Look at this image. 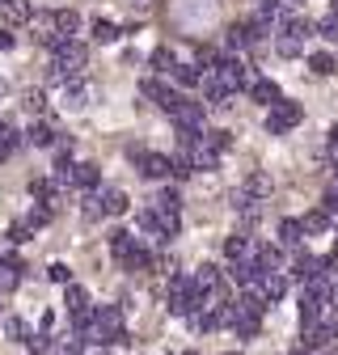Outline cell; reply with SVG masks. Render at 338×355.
<instances>
[{
    "label": "cell",
    "instance_id": "6da1fadb",
    "mask_svg": "<svg viewBox=\"0 0 338 355\" xmlns=\"http://www.w3.org/2000/svg\"><path fill=\"white\" fill-rule=\"evenodd\" d=\"M199 304H203V296L195 292L190 275H174V279H169V313H174V318H190Z\"/></svg>",
    "mask_w": 338,
    "mask_h": 355
},
{
    "label": "cell",
    "instance_id": "7a4b0ae2",
    "mask_svg": "<svg viewBox=\"0 0 338 355\" xmlns=\"http://www.w3.org/2000/svg\"><path fill=\"white\" fill-rule=\"evenodd\" d=\"M305 119V110H301V102H287V98H279L271 110H267V131L271 136H287V131Z\"/></svg>",
    "mask_w": 338,
    "mask_h": 355
},
{
    "label": "cell",
    "instance_id": "3957f363",
    "mask_svg": "<svg viewBox=\"0 0 338 355\" xmlns=\"http://www.w3.org/2000/svg\"><path fill=\"white\" fill-rule=\"evenodd\" d=\"M140 94H144V98H152V102H157L161 110H174V106L182 102V94H178V89H169V85H161L157 76H148V80L140 85Z\"/></svg>",
    "mask_w": 338,
    "mask_h": 355
},
{
    "label": "cell",
    "instance_id": "277c9868",
    "mask_svg": "<svg viewBox=\"0 0 338 355\" xmlns=\"http://www.w3.org/2000/svg\"><path fill=\"white\" fill-rule=\"evenodd\" d=\"M169 114H174L178 131H199V127H203V102H186V98H182Z\"/></svg>",
    "mask_w": 338,
    "mask_h": 355
},
{
    "label": "cell",
    "instance_id": "5b68a950",
    "mask_svg": "<svg viewBox=\"0 0 338 355\" xmlns=\"http://www.w3.org/2000/svg\"><path fill=\"white\" fill-rule=\"evenodd\" d=\"M224 254H229V262H258V245H254V237H245V233H233L224 241Z\"/></svg>",
    "mask_w": 338,
    "mask_h": 355
},
{
    "label": "cell",
    "instance_id": "8992f818",
    "mask_svg": "<svg viewBox=\"0 0 338 355\" xmlns=\"http://www.w3.org/2000/svg\"><path fill=\"white\" fill-rule=\"evenodd\" d=\"M186 157H190V169H216V165H220V153L211 148L203 136H199V140L186 148Z\"/></svg>",
    "mask_w": 338,
    "mask_h": 355
},
{
    "label": "cell",
    "instance_id": "52a82bcc",
    "mask_svg": "<svg viewBox=\"0 0 338 355\" xmlns=\"http://www.w3.org/2000/svg\"><path fill=\"white\" fill-rule=\"evenodd\" d=\"M102 182V169L94 165V161H72V187H80V191H94Z\"/></svg>",
    "mask_w": 338,
    "mask_h": 355
},
{
    "label": "cell",
    "instance_id": "ba28073f",
    "mask_svg": "<svg viewBox=\"0 0 338 355\" xmlns=\"http://www.w3.org/2000/svg\"><path fill=\"white\" fill-rule=\"evenodd\" d=\"M98 207H102V216H123L127 207H132V199H127V191H118V187H106L98 195Z\"/></svg>",
    "mask_w": 338,
    "mask_h": 355
},
{
    "label": "cell",
    "instance_id": "9c48e42d",
    "mask_svg": "<svg viewBox=\"0 0 338 355\" xmlns=\"http://www.w3.org/2000/svg\"><path fill=\"white\" fill-rule=\"evenodd\" d=\"M136 245H140V237H136V233H127V229H114V233H110V254L118 258V266L136 254Z\"/></svg>",
    "mask_w": 338,
    "mask_h": 355
},
{
    "label": "cell",
    "instance_id": "30bf717a",
    "mask_svg": "<svg viewBox=\"0 0 338 355\" xmlns=\"http://www.w3.org/2000/svg\"><path fill=\"white\" fill-rule=\"evenodd\" d=\"M283 292H287V279H283L279 271H263V279H258V296H263L267 304H275V300H283Z\"/></svg>",
    "mask_w": 338,
    "mask_h": 355
},
{
    "label": "cell",
    "instance_id": "8fae6325",
    "mask_svg": "<svg viewBox=\"0 0 338 355\" xmlns=\"http://www.w3.org/2000/svg\"><path fill=\"white\" fill-rule=\"evenodd\" d=\"M334 338V322H309L305 326V351H321Z\"/></svg>",
    "mask_w": 338,
    "mask_h": 355
},
{
    "label": "cell",
    "instance_id": "7c38bea8",
    "mask_svg": "<svg viewBox=\"0 0 338 355\" xmlns=\"http://www.w3.org/2000/svg\"><path fill=\"white\" fill-rule=\"evenodd\" d=\"M190 284H195V292L203 296V292H211V288H220V284H224V275H220V266H211V262H203L199 271L190 275Z\"/></svg>",
    "mask_w": 338,
    "mask_h": 355
},
{
    "label": "cell",
    "instance_id": "4fadbf2b",
    "mask_svg": "<svg viewBox=\"0 0 338 355\" xmlns=\"http://www.w3.org/2000/svg\"><path fill=\"white\" fill-rule=\"evenodd\" d=\"M292 275L301 279V284L317 279V275H321V258H313V254H296V258H292Z\"/></svg>",
    "mask_w": 338,
    "mask_h": 355
},
{
    "label": "cell",
    "instance_id": "5bb4252c",
    "mask_svg": "<svg viewBox=\"0 0 338 355\" xmlns=\"http://www.w3.org/2000/svg\"><path fill=\"white\" fill-rule=\"evenodd\" d=\"M249 98H254V102H263V106L271 110V106H275L283 94H279V85H275V80H263V76H258V80L249 85Z\"/></svg>",
    "mask_w": 338,
    "mask_h": 355
},
{
    "label": "cell",
    "instance_id": "9a60e30c",
    "mask_svg": "<svg viewBox=\"0 0 338 355\" xmlns=\"http://www.w3.org/2000/svg\"><path fill=\"white\" fill-rule=\"evenodd\" d=\"M21 271H26V266L17 258H0V292H13L21 284Z\"/></svg>",
    "mask_w": 338,
    "mask_h": 355
},
{
    "label": "cell",
    "instance_id": "2e32d148",
    "mask_svg": "<svg viewBox=\"0 0 338 355\" xmlns=\"http://www.w3.org/2000/svg\"><path fill=\"white\" fill-rule=\"evenodd\" d=\"M296 304H301V322H305V326H309V322H321V304H326V300H317L313 292H305V288H301Z\"/></svg>",
    "mask_w": 338,
    "mask_h": 355
},
{
    "label": "cell",
    "instance_id": "e0dca14e",
    "mask_svg": "<svg viewBox=\"0 0 338 355\" xmlns=\"http://www.w3.org/2000/svg\"><path fill=\"white\" fill-rule=\"evenodd\" d=\"M330 225H334V220L321 211V207H313V211H305V220H301V233H330Z\"/></svg>",
    "mask_w": 338,
    "mask_h": 355
},
{
    "label": "cell",
    "instance_id": "ac0fdd59",
    "mask_svg": "<svg viewBox=\"0 0 338 355\" xmlns=\"http://www.w3.org/2000/svg\"><path fill=\"white\" fill-rule=\"evenodd\" d=\"M51 26H55V34H60V38H72V34L80 30V17H76L72 9H60V13L51 17Z\"/></svg>",
    "mask_w": 338,
    "mask_h": 355
},
{
    "label": "cell",
    "instance_id": "d6986e66",
    "mask_svg": "<svg viewBox=\"0 0 338 355\" xmlns=\"http://www.w3.org/2000/svg\"><path fill=\"white\" fill-rule=\"evenodd\" d=\"M301 241H305V233H301V220H279V245L296 250Z\"/></svg>",
    "mask_w": 338,
    "mask_h": 355
},
{
    "label": "cell",
    "instance_id": "ffe728a7",
    "mask_svg": "<svg viewBox=\"0 0 338 355\" xmlns=\"http://www.w3.org/2000/svg\"><path fill=\"white\" fill-rule=\"evenodd\" d=\"M258 266H263V271H279L283 275V250L279 245H258Z\"/></svg>",
    "mask_w": 338,
    "mask_h": 355
},
{
    "label": "cell",
    "instance_id": "44dd1931",
    "mask_svg": "<svg viewBox=\"0 0 338 355\" xmlns=\"http://www.w3.org/2000/svg\"><path fill=\"white\" fill-rule=\"evenodd\" d=\"M241 191H245L249 199H263V195H271V178H267V173H249Z\"/></svg>",
    "mask_w": 338,
    "mask_h": 355
},
{
    "label": "cell",
    "instance_id": "7402d4cb",
    "mask_svg": "<svg viewBox=\"0 0 338 355\" xmlns=\"http://www.w3.org/2000/svg\"><path fill=\"white\" fill-rule=\"evenodd\" d=\"M21 225L34 233V229H42V225H51V207L47 203H34L30 211H26V220H21Z\"/></svg>",
    "mask_w": 338,
    "mask_h": 355
},
{
    "label": "cell",
    "instance_id": "603a6c76",
    "mask_svg": "<svg viewBox=\"0 0 338 355\" xmlns=\"http://www.w3.org/2000/svg\"><path fill=\"white\" fill-rule=\"evenodd\" d=\"M34 13H30V5H26V0H9V5H5V21L9 26H26Z\"/></svg>",
    "mask_w": 338,
    "mask_h": 355
},
{
    "label": "cell",
    "instance_id": "cb8c5ba5",
    "mask_svg": "<svg viewBox=\"0 0 338 355\" xmlns=\"http://www.w3.org/2000/svg\"><path fill=\"white\" fill-rule=\"evenodd\" d=\"M26 136H30V144H38V148H51V140H55V127H51V123H34V127L26 131Z\"/></svg>",
    "mask_w": 338,
    "mask_h": 355
},
{
    "label": "cell",
    "instance_id": "d4e9b609",
    "mask_svg": "<svg viewBox=\"0 0 338 355\" xmlns=\"http://www.w3.org/2000/svg\"><path fill=\"white\" fill-rule=\"evenodd\" d=\"M275 51H279L283 60H296V55L305 51V42H301V38H292V34H279V38H275Z\"/></svg>",
    "mask_w": 338,
    "mask_h": 355
},
{
    "label": "cell",
    "instance_id": "484cf974",
    "mask_svg": "<svg viewBox=\"0 0 338 355\" xmlns=\"http://www.w3.org/2000/svg\"><path fill=\"white\" fill-rule=\"evenodd\" d=\"M224 42L233 51H241V47H249V30H245V21H233L229 30H224Z\"/></svg>",
    "mask_w": 338,
    "mask_h": 355
},
{
    "label": "cell",
    "instance_id": "4316f807",
    "mask_svg": "<svg viewBox=\"0 0 338 355\" xmlns=\"http://www.w3.org/2000/svg\"><path fill=\"white\" fill-rule=\"evenodd\" d=\"M64 304H68V313H80V309H89V296H84V288L68 284V292H64Z\"/></svg>",
    "mask_w": 338,
    "mask_h": 355
},
{
    "label": "cell",
    "instance_id": "83f0119b",
    "mask_svg": "<svg viewBox=\"0 0 338 355\" xmlns=\"http://www.w3.org/2000/svg\"><path fill=\"white\" fill-rule=\"evenodd\" d=\"M309 68H313L317 76H330V72H338V60H334L330 51H317V55H309Z\"/></svg>",
    "mask_w": 338,
    "mask_h": 355
},
{
    "label": "cell",
    "instance_id": "f1b7e54d",
    "mask_svg": "<svg viewBox=\"0 0 338 355\" xmlns=\"http://www.w3.org/2000/svg\"><path fill=\"white\" fill-rule=\"evenodd\" d=\"M30 195L42 199V203H51V199H55V182H51V178H34V182H30Z\"/></svg>",
    "mask_w": 338,
    "mask_h": 355
},
{
    "label": "cell",
    "instance_id": "f546056e",
    "mask_svg": "<svg viewBox=\"0 0 338 355\" xmlns=\"http://www.w3.org/2000/svg\"><path fill=\"white\" fill-rule=\"evenodd\" d=\"M169 173L174 178H190L195 169H190V157H186V148H178L174 157H169Z\"/></svg>",
    "mask_w": 338,
    "mask_h": 355
},
{
    "label": "cell",
    "instance_id": "4dcf8cb0",
    "mask_svg": "<svg viewBox=\"0 0 338 355\" xmlns=\"http://www.w3.org/2000/svg\"><path fill=\"white\" fill-rule=\"evenodd\" d=\"M169 76H174L178 85H186V89H190V85H199V76H203V72H199L195 64H178V68H174V72H169Z\"/></svg>",
    "mask_w": 338,
    "mask_h": 355
},
{
    "label": "cell",
    "instance_id": "1f68e13d",
    "mask_svg": "<svg viewBox=\"0 0 338 355\" xmlns=\"http://www.w3.org/2000/svg\"><path fill=\"white\" fill-rule=\"evenodd\" d=\"M152 68H157V72H174V68H178L174 51H169V47H157V51H152Z\"/></svg>",
    "mask_w": 338,
    "mask_h": 355
},
{
    "label": "cell",
    "instance_id": "d6a6232c",
    "mask_svg": "<svg viewBox=\"0 0 338 355\" xmlns=\"http://www.w3.org/2000/svg\"><path fill=\"white\" fill-rule=\"evenodd\" d=\"M5 330H9V338H13V343H30V338H34V334H30V326H26L21 318H9V322H5Z\"/></svg>",
    "mask_w": 338,
    "mask_h": 355
},
{
    "label": "cell",
    "instance_id": "836d02e7",
    "mask_svg": "<svg viewBox=\"0 0 338 355\" xmlns=\"http://www.w3.org/2000/svg\"><path fill=\"white\" fill-rule=\"evenodd\" d=\"M313 30H317V34H321L326 42H338V13H330V17H321V21H317Z\"/></svg>",
    "mask_w": 338,
    "mask_h": 355
},
{
    "label": "cell",
    "instance_id": "e575fe53",
    "mask_svg": "<svg viewBox=\"0 0 338 355\" xmlns=\"http://www.w3.org/2000/svg\"><path fill=\"white\" fill-rule=\"evenodd\" d=\"M178 207H182L178 191H161V195H157V203H152V211H178Z\"/></svg>",
    "mask_w": 338,
    "mask_h": 355
},
{
    "label": "cell",
    "instance_id": "d590c367",
    "mask_svg": "<svg viewBox=\"0 0 338 355\" xmlns=\"http://www.w3.org/2000/svg\"><path fill=\"white\" fill-rule=\"evenodd\" d=\"M199 136H203L211 148H216V153H224V148L233 144V136H229V131H199Z\"/></svg>",
    "mask_w": 338,
    "mask_h": 355
},
{
    "label": "cell",
    "instance_id": "8d00e7d4",
    "mask_svg": "<svg viewBox=\"0 0 338 355\" xmlns=\"http://www.w3.org/2000/svg\"><path fill=\"white\" fill-rule=\"evenodd\" d=\"M26 110L42 114V110H47V94H42V89H26Z\"/></svg>",
    "mask_w": 338,
    "mask_h": 355
},
{
    "label": "cell",
    "instance_id": "74e56055",
    "mask_svg": "<svg viewBox=\"0 0 338 355\" xmlns=\"http://www.w3.org/2000/svg\"><path fill=\"white\" fill-rule=\"evenodd\" d=\"M94 38L98 42H114L118 38V26L114 21H94Z\"/></svg>",
    "mask_w": 338,
    "mask_h": 355
},
{
    "label": "cell",
    "instance_id": "f35d334b",
    "mask_svg": "<svg viewBox=\"0 0 338 355\" xmlns=\"http://www.w3.org/2000/svg\"><path fill=\"white\" fill-rule=\"evenodd\" d=\"M13 144H17V136H13V127H0V161H9Z\"/></svg>",
    "mask_w": 338,
    "mask_h": 355
},
{
    "label": "cell",
    "instance_id": "ab89813d",
    "mask_svg": "<svg viewBox=\"0 0 338 355\" xmlns=\"http://www.w3.org/2000/svg\"><path fill=\"white\" fill-rule=\"evenodd\" d=\"M51 148H55V157H60V161H68V157H72V136H60V131H55Z\"/></svg>",
    "mask_w": 338,
    "mask_h": 355
},
{
    "label": "cell",
    "instance_id": "60d3db41",
    "mask_svg": "<svg viewBox=\"0 0 338 355\" xmlns=\"http://www.w3.org/2000/svg\"><path fill=\"white\" fill-rule=\"evenodd\" d=\"M5 241L9 245H21V241H30V229L21 225V220H17V225H9V233H5Z\"/></svg>",
    "mask_w": 338,
    "mask_h": 355
},
{
    "label": "cell",
    "instance_id": "b9f144b4",
    "mask_svg": "<svg viewBox=\"0 0 338 355\" xmlns=\"http://www.w3.org/2000/svg\"><path fill=\"white\" fill-rule=\"evenodd\" d=\"M47 275H51L55 284H72V271H68V262H51V266H47Z\"/></svg>",
    "mask_w": 338,
    "mask_h": 355
},
{
    "label": "cell",
    "instance_id": "7bdbcfd3",
    "mask_svg": "<svg viewBox=\"0 0 338 355\" xmlns=\"http://www.w3.org/2000/svg\"><path fill=\"white\" fill-rule=\"evenodd\" d=\"M30 351H34V355L51 351V334H34V338H30Z\"/></svg>",
    "mask_w": 338,
    "mask_h": 355
},
{
    "label": "cell",
    "instance_id": "ee69618b",
    "mask_svg": "<svg viewBox=\"0 0 338 355\" xmlns=\"http://www.w3.org/2000/svg\"><path fill=\"white\" fill-rule=\"evenodd\" d=\"M68 106H84V89H80L76 80L68 85Z\"/></svg>",
    "mask_w": 338,
    "mask_h": 355
},
{
    "label": "cell",
    "instance_id": "f6af8a7d",
    "mask_svg": "<svg viewBox=\"0 0 338 355\" xmlns=\"http://www.w3.org/2000/svg\"><path fill=\"white\" fill-rule=\"evenodd\" d=\"M80 211H84V220H98V216H102V207H98V199H84V207H80Z\"/></svg>",
    "mask_w": 338,
    "mask_h": 355
},
{
    "label": "cell",
    "instance_id": "bcb514c9",
    "mask_svg": "<svg viewBox=\"0 0 338 355\" xmlns=\"http://www.w3.org/2000/svg\"><path fill=\"white\" fill-rule=\"evenodd\" d=\"M330 157H334V161H338V123H334V127H330Z\"/></svg>",
    "mask_w": 338,
    "mask_h": 355
},
{
    "label": "cell",
    "instance_id": "7dc6e473",
    "mask_svg": "<svg viewBox=\"0 0 338 355\" xmlns=\"http://www.w3.org/2000/svg\"><path fill=\"white\" fill-rule=\"evenodd\" d=\"M0 51H13V34L9 30H0Z\"/></svg>",
    "mask_w": 338,
    "mask_h": 355
},
{
    "label": "cell",
    "instance_id": "c3c4849f",
    "mask_svg": "<svg viewBox=\"0 0 338 355\" xmlns=\"http://www.w3.org/2000/svg\"><path fill=\"white\" fill-rule=\"evenodd\" d=\"M326 304H334V309H338V284H330V296H326Z\"/></svg>",
    "mask_w": 338,
    "mask_h": 355
},
{
    "label": "cell",
    "instance_id": "681fc988",
    "mask_svg": "<svg viewBox=\"0 0 338 355\" xmlns=\"http://www.w3.org/2000/svg\"><path fill=\"white\" fill-rule=\"evenodd\" d=\"M287 355H313V351H305V347H296V351H287Z\"/></svg>",
    "mask_w": 338,
    "mask_h": 355
},
{
    "label": "cell",
    "instance_id": "f907efd6",
    "mask_svg": "<svg viewBox=\"0 0 338 355\" xmlns=\"http://www.w3.org/2000/svg\"><path fill=\"white\" fill-rule=\"evenodd\" d=\"M5 94H9V85H5V80H0V98H5Z\"/></svg>",
    "mask_w": 338,
    "mask_h": 355
},
{
    "label": "cell",
    "instance_id": "816d5d0a",
    "mask_svg": "<svg viewBox=\"0 0 338 355\" xmlns=\"http://www.w3.org/2000/svg\"><path fill=\"white\" fill-rule=\"evenodd\" d=\"M182 355H199V351H182Z\"/></svg>",
    "mask_w": 338,
    "mask_h": 355
},
{
    "label": "cell",
    "instance_id": "f5cc1de1",
    "mask_svg": "<svg viewBox=\"0 0 338 355\" xmlns=\"http://www.w3.org/2000/svg\"><path fill=\"white\" fill-rule=\"evenodd\" d=\"M224 355H241V351H224Z\"/></svg>",
    "mask_w": 338,
    "mask_h": 355
},
{
    "label": "cell",
    "instance_id": "db71d44e",
    "mask_svg": "<svg viewBox=\"0 0 338 355\" xmlns=\"http://www.w3.org/2000/svg\"><path fill=\"white\" fill-rule=\"evenodd\" d=\"M334 254H338V241H334Z\"/></svg>",
    "mask_w": 338,
    "mask_h": 355
}]
</instances>
